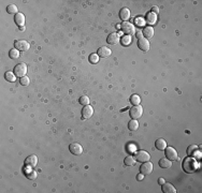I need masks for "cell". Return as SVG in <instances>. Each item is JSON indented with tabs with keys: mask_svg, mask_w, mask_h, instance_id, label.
<instances>
[{
	"mask_svg": "<svg viewBox=\"0 0 202 193\" xmlns=\"http://www.w3.org/2000/svg\"><path fill=\"white\" fill-rule=\"evenodd\" d=\"M161 190L165 193H176V190L171 183H163V187H161Z\"/></svg>",
	"mask_w": 202,
	"mask_h": 193,
	"instance_id": "18",
	"label": "cell"
},
{
	"mask_svg": "<svg viewBox=\"0 0 202 193\" xmlns=\"http://www.w3.org/2000/svg\"><path fill=\"white\" fill-rule=\"evenodd\" d=\"M165 154L170 161H175V160H178V152H176V150H175L173 147H166Z\"/></svg>",
	"mask_w": 202,
	"mask_h": 193,
	"instance_id": "5",
	"label": "cell"
},
{
	"mask_svg": "<svg viewBox=\"0 0 202 193\" xmlns=\"http://www.w3.org/2000/svg\"><path fill=\"white\" fill-rule=\"evenodd\" d=\"M15 23H16V25L17 26H20V27H23L25 25V16L24 14H22V13H17V14L15 15V18H14ZM25 27V26H24Z\"/></svg>",
	"mask_w": 202,
	"mask_h": 193,
	"instance_id": "17",
	"label": "cell"
},
{
	"mask_svg": "<svg viewBox=\"0 0 202 193\" xmlns=\"http://www.w3.org/2000/svg\"><path fill=\"white\" fill-rule=\"evenodd\" d=\"M144 23H145V20H143V18H141V17H139V18L136 20V24L139 27H143V26H144Z\"/></svg>",
	"mask_w": 202,
	"mask_h": 193,
	"instance_id": "34",
	"label": "cell"
},
{
	"mask_svg": "<svg viewBox=\"0 0 202 193\" xmlns=\"http://www.w3.org/2000/svg\"><path fill=\"white\" fill-rule=\"evenodd\" d=\"M121 42H122V44H123L124 46H127V45L130 44V42H131V37H130V36H125V37L122 38Z\"/></svg>",
	"mask_w": 202,
	"mask_h": 193,
	"instance_id": "29",
	"label": "cell"
},
{
	"mask_svg": "<svg viewBox=\"0 0 202 193\" xmlns=\"http://www.w3.org/2000/svg\"><path fill=\"white\" fill-rule=\"evenodd\" d=\"M99 61V56L97 54H91L90 56H89V62H91V64H97Z\"/></svg>",
	"mask_w": 202,
	"mask_h": 193,
	"instance_id": "32",
	"label": "cell"
},
{
	"mask_svg": "<svg viewBox=\"0 0 202 193\" xmlns=\"http://www.w3.org/2000/svg\"><path fill=\"white\" fill-rule=\"evenodd\" d=\"M14 45H15V48L18 49L20 51H26L29 49L30 45L27 41H25V40H16L14 42Z\"/></svg>",
	"mask_w": 202,
	"mask_h": 193,
	"instance_id": "6",
	"label": "cell"
},
{
	"mask_svg": "<svg viewBox=\"0 0 202 193\" xmlns=\"http://www.w3.org/2000/svg\"><path fill=\"white\" fill-rule=\"evenodd\" d=\"M198 150V146L197 145H190L187 148V156L188 157H194L196 156V152Z\"/></svg>",
	"mask_w": 202,
	"mask_h": 193,
	"instance_id": "23",
	"label": "cell"
},
{
	"mask_svg": "<svg viewBox=\"0 0 202 193\" xmlns=\"http://www.w3.org/2000/svg\"><path fill=\"white\" fill-rule=\"evenodd\" d=\"M158 183H159V185H163V183H165V179H163V178H159V179H158Z\"/></svg>",
	"mask_w": 202,
	"mask_h": 193,
	"instance_id": "37",
	"label": "cell"
},
{
	"mask_svg": "<svg viewBox=\"0 0 202 193\" xmlns=\"http://www.w3.org/2000/svg\"><path fill=\"white\" fill-rule=\"evenodd\" d=\"M119 17L121 20H124V22H127V20L130 18V11L127 8H123L121 11H119Z\"/></svg>",
	"mask_w": 202,
	"mask_h": 193,
	"instance_id": "15",
	"label": "cell"
},
{
	"mask_svg": "<svg viewBox=\"0 0 202 193\" xmlns=\"http://www.w3.org/2000/svg\"><path fill=\"white\" fill-rule=\"evenodd\" d=\"M121 36L118 33H116V32H112L108 36V39H106V42H108L110 45H116L121 41Z\"/></svg>",
	"mask_w": 202,
	"mask_h": 193,
	"instance_id": "11",
	"label": "cell"
},
{
	"mask_svg": "<svg viewBox=\"0 0 202 193\" xmlns=\"http://www.w3.org/2000/svg\"><path fill=\"white\" fill-rule=\"evenodd\" d=\"M79 102L81 103L82 105H88L89 104V98L87 95H82L81 98H80Z\"/></svg>",
	"mask_w": 202,
	"mask_h": 193,
	"instance_id": "31",
	"label": "cell"
},
{
	"mask_svg": "<svg viewBox=\"0 0 202 193\" xmlns=\"http://www.w3.org/2000/svg\"><path fill=\"white\" fill-rule=\"evenodd\" d=\"M143 176H144L143 174H140V175H138V180H141V179L143 178Z\"/></svg>",
	"mask_w": 202,
	"mask_h": 193,
	"instance_id": "38",
	"label": "cell"
},
{
	"mask_svg": "<svg viewBox=\"0 0 202 193\" xmlns=\"http://www.w3.org/2000/svg\"><path fill=\"white\" fill-rule=\"evenodd\" d=\"M111 54H112L111 49L106 46H101L100 48H98V51H97V55H98L99 57H101V58H106V57H109Z\"/></svg>",
	"mask_w": 202,
	"mask_h": 193,
	"instance_id": "13",
	"label": "cell"
},
{
	"mask_svg": "<svg viewBox=\"0 0 202 193\" xmlns=\"http://www.w3.org/2000/svg\"><path fill=\"white\" fill-rule=\"evenodd\" d=\"M156 20H157V16H156V14H154L153 12L148 13L147 15H146V18H145V22L148 23L150 25H153L156 23Z\"/></svg>",
	"mask_w": 202,
	"mask_h": 193,
	"instance_id": "21",
	"label": "cell"
},
{
	"mask_svg": "<svg viewBox=\"0 0 202 193\" xmlns=\"http://www.w3.org/2000/svg\"><path fill=\"white\" fill-rule=\"evenodd\" d=\"M141 102V98L138 95H132L130 97V103L132 105H139Z\"/></svg>",
	"mask_w": 202,
	"mask_h": 193,
	"instance_id": "27",
	"label": "cell"
},
{
	"mask_svg": "<svg viewBox=\"0 0 202 193\" xmlns=\"http://www.w3.org/2000/svg\"><path fill=\"white\" fill-rule=\"evenodd\" d=\"M7 12L9 13V14H15L16 15L18 13V9L15 5H8L7 7Z\"/></svg>",
	"mask_w": 202,
	"mask_h": 193,
	"instance_id": "26",
	"label": "cell"
},
{
	"mask_svg": "<svg viewBox=\"0 0 202 193\" xmlns=\"http://www.w3.org/2000/svg\"><path fill=\"white\" fill-rule=\"evenodd\" d=\"M171 165H172V163L168 158H163V159L159 160V166L161 169H170Z\"/></svg>",
	"mask_w": 202,
	"mask_h": 193,
	"instance_id": "20",
	"label": "cell"
},
{
	"mask_svg": "<svg viewBox=\"0 0 202 193\" xmlns=\"http://www.w3.org/2000/svg\"><path fill=\"white\" fill-rule=\"evenodd\" d=\"M152 12H153L154 14H156V13L159 12V9H158V7H153V8H152Z\"/></svg>",
	"mask_w": 202,
	"mask_h": 193,
	"instance_id": "35",
	"label": "cell"
},
{
	"mask_svg": "<svg viewBox=\"0 0 202 193\" xmlns=\"http://www.w3.org/2000/svg\"><path fill=\"white\" fill-rule=\"evenodd\" d=\"M136 36H137V38H138V39H141V38H142V36H143L142 31H138L136 33Z\"/></svg>",
	"mask_w": 202,
	"mask_h": 193,
	"instance_id": "36",
	"label": "cell"
},
{
	"mask_svg": "<svg viewBox=\"0 0 202 193\" xmlns=\"http://www.w3.org/2000/svg\"><path fill=\"white\" fill-rule=\"evenodd\" d=\"M69 150L72 154L74 156H80L83 152V147L79 144V143H71L69 145Z\"/></svg>",
	"mask_w": 202,
	"mask_h": 193,
	"instance_id": "8",
	"label": "cell"
},
{
	"mask_svg": "<svg viewBox=\"0 0 202 193\" xmlns=\"http://www.w3.org/2000/svg\"><path fill=\"white\" fill-rule=\"evenodd\" d=\"M37 163H38V158L35 154H31V156L27 157L24 162L25 166H26V167H30V169L35 167V166L37 165Z\"/></svg>",
	"mask_w": 202,
	"mask_h": 193,
	"instance_id": "10",
	"label": "cell"
},
{
	"mask_svg": "<svg viewBox=\"0 0 202 193\" xmlns=\"http://www.w3.org/2000/svg\"><path fill=\"white\" fill-rule=\"evenodd\" d=\"M183 170H184L185 173L187 174H192L195 173L196 171L199 167V164H198V161L195 159V158H191V157H187L186 159L183 161Z\"/></svg>",
	"mask_w": 202,
	"mask_h": 193,
	"instance_id": "1",
	"label": "cell"
},
{
	"mask_svg": "<svg viewBox=\"0 0 202 193\" xmlns=\"http://www.w3.org/2000/svg\"><path fill=\"white\" fill-rule=\"evenodd\" d=\"M143 36L145 37V39H150V38L154 37V28L150 27V26H147V27H144L142 31Z\"/></svg>",
	"mask_w": 202,
	"mask_h": 193,
	"instance_id": "16",
	"label": "cell"
},
{
	"mask_svg": "<svg viewBox=\"0 0 202 193\" xmlns=\"http://www.w3.org/2000/svg\"><path fill=\"white\" fill-rule=\"evenodd\" d=\"M9 57H10L11 59H17L18 57H20V51L16 49L15 47L10 49V51H9Z\"/></svg>",
	"mask_w": 202,
	"mask_h": 193,
	"instance_id": "25",
	"label": "cell"
},
{
	"mask_svg": "<svg viewBox=\"0 0 202 193\" xmlns=\"http://www.w3.org/2000/svg\"><path fill=\"white\" fill-rule=\"evenodd\" d=\"M134 157H136V161L141 162V163L150 161V154H148L146 151H144V150H140V151L136 152V156Z\"/></svg>",
	"mask_w": 202,
	"mask_h": 193,
	"instance_id": "7",
	"label": "cell"
},
{
	"mask_svg": "<svg viewBox=\"0 0 202 193\" xmlns=\"http://www.w3.org/2000/svg\"><path fill=\"white\" fill-rule=\"evenodd\" d=\"M155 147H156V149L163 151V150L166 149V147H167V143H166V141L163 139H158L155 142Z\"/></svg>",
	"mask_w": 202,
	"mask_h": 193,
	"instance_id": "19",
	"label": "cell"
},
{
	"mask_svg": "<svg viewBox=\"0 0 202 193\" xmlns=\"http://www.w3.org/2000/svg\"><path fill=\"white\" fill-rule=\"evenodd\" d=\"M25 175H26V177H27L28 179H30V180L37 178V172H35V171L26 172V173H25Z\"/></svg>",
	"mask_w": 202,
	"mask_h": 193,
	"instance_id": "30",
	"label": "cell"
},
{
	"mask_svg": "<svg viewBox=\"0 0 202 193\" xmlns=\"http://www.w3.org/2000/svg\"><path fill=\"white\" fill-rule=\"evenodd\" d=\"M26 73H27V64L24 62H21L14 67V74L17 77H24L26 76Z\"/></svg>",
	"mask_w": 202,
	"mask_h": 193,
	"instance_id": "3",
	"label": "cell"
},
{
	"mask_svg": "<svg viewBox=\"0 0 202 193\" xmlns=\"http://www.w3.org/2000/svg\"><path fill=\"white\" fill-rule=\"evenodd\" d=\"M93 114H94V110H93V107H91L90 105H85L83 107V110H82V116L85 119L90 118L93 116Z\"/></svg>",
	"mask_w": 202,
	"mask_h": 193,
	"instance_id": "14",
	"label": "cell"
},
{
	"mask_svg": "<svg viewBox=\"0 0 202 193\" xmlns=\"http://www.w3.org/2000/svg\"><path fill=\"white\" fill-rule=\"evenodd\" d=\"M20 82H21V85H23V86H28V85H29V83H30L29 78H28L27 76H24V77H21Z\"/></svg>",
	"mask_w": 202,
	"mask_h": 193,
	"instance_id": "33",
	"label": "cell"
},
{
	"mask_svg": "<svg viewBox=\"0 0 202 193\" xmlns=\"http://www.w3.org/2000/svg\"><path fill=\"white\" fill-rule=\"evenodd\" d=\"M139 128V122L137 121V119H132L128 122V129L130 131H137Z\"/></svg>",
	"mask_w": 202,
	"mask_h": 193,
	"instance_id": "22",
	"label": "cell"
},
{
	"mask_svg": "<svg viewBox=\"0 0 202 193\" xmlns=\"http://www.w3.org/2000/svg\"><path fill=\"white\" fill-rule=\"evenodd\" d=\"M125 165L127 166H133L134 165V163H136V158L132 156H128L125 158Z\"/></svg>",
	"mask_w": 202,
	"mask_h": 193,
	"instance_id": "24",
	"label": "cell"
},
{
	"mask_svg": "<svg viewBox=\"0 0 202 193\" xmlns=\"http://www.w3.org/2000/svg\"><path fill=\"white\" fill-rule=\"evenodd\" d=\"M138 47L143 51H147L150 49V42L147 39H144V38H141L138 41Z\"/></svg>",
	"mask_w": 202,
	"mask_h": 193,
	"instance_id": "12",
	"label": "cell"
},
{
	"mask_svg": "<svg viewBox=\"0 0 202 193\" xmlns=\"http://www.w3.org/2000/svg\"><path fill=\"white\" fill-rule=\"evenodd\" d=\"M143 114V107L141 105H133L131 107L130 112H129V115L132 119H138L142 116Z\"/></svg>",
	"mask_w": 202,
	"mask_h": 193,
	"instance_id": "4",
	"label": "cell"
},
{
	"mask_svg": "<svg viewBox=\"0 0 202 193\" xmlns=\"http://www.w3.org/2000/svg\"><path fill=\"white\" fill-rule=\"evenodd\" d=\"M153 170H154L153 163H150V162H148V161L144 162V163L140 166V172H141V174H143V175H150V174H152Z\"/></svg>",
	"mask_w": 202,
	"mask_h": 193,
	"instance_id": "9",
	"label": "cell"
},
{
	"mask_svg": "<svg viewBox=\"0 0 202 193\" xmlns=\"http://www.w3.org/2000/svg\"><path fill=\"white\" fill-rule=\"evenodd\" d=\"M15 74L13 73V72H7V73L5 74V78L7 79L8 82H11V83H13V82H15Z\"/></svg>",
	"mask_w": 202,
	"mask_h": 193,
	"instance_id": "28",
	"label": "cell"
},
{
	"mask_svg": "<svg viewBox=\"0 0 202 193\" xmlns=\"http://www.w3.org/2000/svg\"><path fill=\"white\" fill-rule=\"evenodd\" d=\"M121 29L126 36H133L136 33V27L129 22H124L121 25Z\"/></svg>",
	"mask_w": 202,
	"mask_h": 193,
	"instance_id": "2",
	"label": "cell"
}]
</instances>
